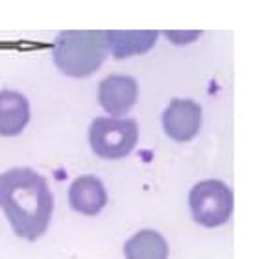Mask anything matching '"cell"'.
Instances as JSON below:
<instances>
[{
  "instance_id": "cell-1",
  "label": "cell",
  "mask_w": 255,
  "mask_h": 259,
  "mask_svg": "<svg viewBox=\"0 0 255 259\" xmlns=\"http://www.w3.org/2000/svg\"><path fill=\"white\" fill-rule=\"evenodd\" d=\"M0 207L19 237L35 241L48 228L54 198L41 174L15 167L0 174Z\"/></svg>"
},
{
  "instance_id": "cell-2",
  "label": "cell",
  "mask_w": 255,
  "mask_h": 259,
  "mask_svg": "<svg viewBox=\"0 0 255 259\" xmlns=\"http://www.w3.org/2000/svg\"><path fill=\"white\" fill-rule=\"evenodd\" d=\"M108 50V32L65 30L54 41V61L67 76L87 78L98 70Z\"/></svg>"
},
{
  "instance_id": "cell-3",
  "label": "cell",
  "mask_w": 255,
  "mask_h": 259,
  "mask_svg": "<svg viewBox=\"0 0 255 259\" xmlns=\"http://www.w3.org/2000/svg\"><path fill=\"white\" fill-rule=\"evenodd\" d=\"M139 139L137 122L131 119L98 117L89 128V143L96 156L104 159H120L131 154Z\"/></svg>"
},
{
  "instance_id": "cell-4",
  "label": "cell",
  "mask_w": 255,
  "mask_h": 259,
  "mask_svg": "<svg viewBox=\"0 0 255 259\" xmlns=\"http://www.w3.org/2000/svg\"><path fill=\"white\" fill-rule=\"evenodd\" d=\"M189 207L198 224L218 228L233 213V191L220 180H203L190 189Z\"/></svg>"
},
{
  "instance_id": "cell-5",
  "label": "cell",
  "mask_w": 255,
  "mask_h": 259,
  "mask_svg": "<svg viewBox=\"0 0 255 259\" xmlns=\"http://www.w3.org/2000/svg\"><path fill=\"white\" fill-rule=\"evenodd\" d=\"M201 108L190 98H174L163 113V130L170 139L187 143L198 134Z\"/></svg>"
},
{
  "instance_id": "cell-6",
  "label": "cell",
  "mask_w": 255,
  "mask_h": 259,
  "mask_svg": "<svg viewBox=\"0 0 255 259\" xmlns=\"http://www.w3.org/2000/svg\"><path fill=\"white\" fill-rule=\"evenodd\" d=\"M139 87L131 76L111 74L98 83V102L113 119L126 115L137 102Z\"/></svg>"
},
{
  "instance_id": "cell-7",
  "label": "cell",
  "mask_w": 255,
  "mask_h": 259,
  "mask_svg": "<svg viewBox=\"0 0 255 259\" xmlns=\"http://www.w3.org/2000/svg\"><path fill=\"white\" fill-rule=\"evenodd\" d=\"M69 204L74 211L82 215H96L108 204V191L96 176L85 174L71 184L69 189Z\"/></svg>"
},
{
  "instance_id": "cell-8",
  "label": "cell",
  "mask_w": 255,
  "mask_h": 259,
  "mask_svg": "<svg viewBox=\"0 0 255 259\" xmlns=\"http://www.w3.org/2000/svg\"><path fill=\"white\" fill-rule=\"evenodd\" d=\"M30 120V104L21 93L0 91V135L13 137L26 128Z\"/></svg>"
},
{
  "instance_id": "cell-9",
  "label": "cell",
  "mask_w": 255,
  "mask_h": 259,
  "mask_svg": "<svg viewBox=\"0 0 255 259\" xmlns=\"http://www.w3.org/2000/svg\"><path fill=\"white\" fill-rule=\"evenodd\" d=\"M159 37L158 30H133V32H122V30H109L108 45L117 60L130 58V56L144 54L152 49Z\"/></svg>"
},
{
  "instance_id": "cell-10",
  "label": "cell",
  "mask_w": 255,
  "mask_h": 259,
  "mask_svg": "<svg viewBox=\"0 0 255 259\" xmlns=\"http://www.w3.org/2000/svg\"><path fill=\"white\" fill-rule=\"evenodd\" d=\"M126 259H167L169 244L156 230H141L124 244Z\"/></svg>"
}]
</instances>
